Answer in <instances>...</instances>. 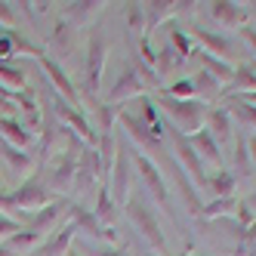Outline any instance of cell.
Returning <instances> with one entry per match:
<instances>
[{"label":"cell","instance_id":"obj_1","mask_svg":"<svg viewBox=\"0 0 256 256\" xmlns=\"http://www.w3.org/2000/svg\"><path fill=\"white\" fill-rule=\"evenodd\" d=\"M59 136L65 139V145L52 154L44 167H38L40 179L50 194H68L74 188V173H78V160H80V152L86 148V142L80 136H74L68 126L59 124Z\"/></svg>","mask_w":256,"mask_h":256},{"label":"cell","instance_id":"obj_2","mask_svg":"<svg viewBox=\"0 0 256 256\" xmlns=\"http://www.w3.org/2000/svg\"><path fill=\"white\" fill-rule=\"evenodd\" d=\"M154 108L170 120V126L179 130L182 136H194L198 130H204V126H207L210 105H204L200 99H170V96L158 93L154 96Z\"/></svg>","mask_w":256,"mask_h":256},{"label":"cell","instance_id":"obj_3","mask_svg":"<svg viewBox=\"0 0 256 256\" xmlns=\"http://www.w3.org/2000/svg\"><path fill=\"white\" fill-rule=\"evenodd\" d=\"M124 213H126V222H130L145 241L148 247L158 253V256H170V247H167V238L160 232V222H158V213L148 207V200H145L142 192H133L130 200L124 204Z\"/></svg>","mask_w":256,"mask_h":256},{"label":"cell","instance_id":"obj_4","mask_svg":"<svg viewBox=\"0 0 256 256\" xmlns=\"http://www.w3.org/2000/svg\"><path fill=\"white\" fill-rule=\"evenodd\" d=\"M105 59H108L105 31H102V25H93V31H90V38H86V68H84V90H80V93H90V96L99 93Z\"/></svg>","mask_w":256,"mask_h":256},{"label":"cell","instance_id":"obj_5","mask_svg":"<svg viewBox=\"0 0 256 256\" xmlns=\"http://www.w3.org/2000/svg\"><path fill=\"white\" fill-rule=\"evenodd\" d=\"M133 148L126 145L124 139H118V154H114V167H112V176H108V192H112L114 204L124 207L133 194Z\"/></svg>","mask_w":256,"mask_h":256},{"label":"cell","instance_id":"obj_6","mask_svg":"<svg viewBox=\"0 0 256 256\" xmlns=\"http://www.w3.org/2000/svg\"><path fill=\"white\" fill-rule=\"evenodd\" d=\"M170 145H173V158H176V164L182 167V173L188 176V182L198 188V192H204L207 188V173H204V160L198 158V152L192 148V142H188V136H182L179 130H173L170 126Z\"/></svg>","mask_w":256,"mask_h":256},{"label":"cell","instance_id":"obj_7","mask_svg":"<svg viewBox=\"0 0 256 256\" xmlns=\"http://www.w3.org/2000/svg\"><path fill=\"white\" fill-rule=\"evenodd\" d=\"M10 194H12V210L25 213V216H34L38 210H44L46 204H52V194L46 192V186H44V179H40L38 170H34L19 188H12Z\"/></svg>","mask_w":256,"mask_h":256},{"label":"cell","instance_id":"obj_8","mask_svg":"<svg viewBox=\"0 0 256 256\" xmlns=\"http://www.w3.org/2000/svg\"><path fill=\"white\" fill-rule=\"evenodd\" d=\"M133 170L139 173V179H142L145 192H148V194L154 198V204H158L160 210L173 213V210H170V192H167V179L160 176L158 164H154L148 154H142V152H133Z\"/></svg>","mask_w":256,"mask_h":256},{"label":"cell","instance_id":"obj_9","mask_svg":"<svg viewBox=\"0 0 256 256\" xmlns=\"http://www.w3.org/2000/svg\"><path fill=\"white\" fill-rule=\"evenodd\" d=\"M34 62L40 65V71H44L46 80H50V90H56V96H59V99H65L68 105H74V108L80 105V90L74 86V80L68 78V71H65L56 59H50V52H44V56H40V59H34Z\"/></svg>","mask_w":256,"mask_h":256},{"label":"cell","instance_id":"obj_10","mask_svg":"<svg viewBox=\"0 0 256 256\" xmlns=\"http://www.w3.org/2000/svg\"><path fill=\"white\" fill-rule=\"evenodd\" d=\"M118 124L124 126V130H126V136H130L136 145H139V148H142V154L145 152H152L148 158L154 160V158H167L170 160V154H167V148H164V142L160 139H154L152 133H148V126H145L136 114H130V112H120L118 114Z\"/></svg>","mask_w":256,"mask_h":256},{"label":"cell","instance_id":"obj_11","mask_svg":"<svg viewBox=\"0 0 256 256\" xmlns=\"http://www.w3.org/2000/svg\"><path fill=\"white\" fill-rule=\"evenodd\" d=\"M142 96H148V86H145V80L136 74V68L133 65H126L118 80L112 84V90H108V105H120V102H130V99H142Z\"/></svg>","mask_w":256,"mask_h":256},{"label":"cell","instance_id":"obj_12","mask_svg":"<svg viewBox=\"0 0 256 256\" xmlns=\"http://www.w3.org/2000/svg\"><path fill=\"white\" fill-rule=\"evenodd\" d=\"M105 182L102 176V160H99V152L96 148H86L80 152V160H78V173H74V194H86L96 182Z\"/></svg>","mask_w":256,"mask_h":256},{"label":"cell","instance_id":"obj_13","mask_svg":"<svg viewBox=\"0 0 256 256\" xmlns=\"http://www.w3.org/2000/svg\"><path fill=\"white\" fill-rule=\"evenodd\" d=\"M68 204H71L68 198H56L52 204H46L44 210H38L31 216L28 228H34V232H40V234L50 238V228H59V226L68 222Z\"/></svg>","mask_w":256,"mask_h":256},{"label":"cell","instance_id":"obj_14","mask_svg":"<svg viewBox=\"0 0 256 256\" xmlns=\"http://www.w3.org/2000/svg\"><path fill=\"white\" fill-rule=\"evenodd\" d=\"M207 12L216 25H222L226 31H241L247 25V12L241 4H234V0H213L207 4Z\"/></svg>","mask_w":256,"mask_h":256},{"label":"cell","instance_id":"obj_15","mask_svg":"<svg viewBox=\"0 0 256 256\" xmlns=\"http://www.w3.org/2000/svg\"><path fill=\"white\" fill-rule=\"evenodd\" d=\"M192 40H198L204 52H210V56L222 59V62H228V65H232V59L238 56L234 44H232L228 38H222V34H216V31H207V28H194V31H192Z\"/></svg>","mask_w":256,"mask_h":256},{"label":"cell","instance_id":"obj_16","mask_svg":"<svg viewBox=\"0 0 256 256\" xmlns=\"http://www.w3.org/2000/svg\"><path fill=\"white\" fill-rule=\"evenodd\" d=\"M80 99L90 105V114H93V130H96V136L114 133V124H118L120 108L108 105V102H102V99H96V96H90V93H80Z\"/></svg>","mask_w":256,"mask_h":256},{"label":"cell","instance_id":"obj_17","mask_svg":"<svg viewBox=\"0 0 256 256\" xmlns=\"http://www.w3.org/2000/svg\"><path fill=\"white\" fill-rule=\"evenodd\" d=\"M207 130L216 139L219 148H228V145L234 142V120L226 112V105H216V108H210V112H207Z\"/></svg>","mask_w":256,"mask_h":256},{"label":"cell","instance_id":"obj_18","mask_svg":"<svg viewBox=\"0 0 256 256\" xmlns=\"http://www.w3.org/2000/svg\"><path fill=\"white\" fill-rule=\"evenodd\" d=\"M0 154H4V160L10 164V170L16 176H31L38 170V154H31L25 148H16V145H10L4 139H0Z\"/></svg>","mask_w":256,"mask_h":256},{"label":"cell","instance_id":"obj_19","mask_svg":"<svg viewBox=\"0 0 256 256\" xmlns=\"http://www.w3.org/2000/svg\"><path fill=\"white\" fill-rule=\"evenodd\" d=\"M71 241H74V226L65 222V226H59L56 232H52L38 250H34V256H68Z\"/></svg>","mask_w":256,"mask_h":256},{"label":"cell","instance_id":"obj_20","mask_svg":"<svg viewBox=\"0 0 256 256\" xmlns=\"http://www.w3.org/2000/svg\"><path fill=\"white\" fill-rule=\"evenodd\" d=\"M0 139L16 145V148H25V152H31V145L38 142V136H31L19 118H0Z\"/></svg>","mask_w":256,"mask_h":256},{"label":"cell","instance_id":"obj_21","mask_svg":"<svg viewBox=\"0 0 256 256\" xmlns=\"http://www.w3.org/2000/svg\"><path fill=\"white\" fill-rule=\"evenodd\" d=\"M188 142H192V148L198 152V158L204 160V164H213L216 170L222 167V148L216 145V139L210 136L207 126H204V130H198L194 136H188Z\"/></svg>","mask_w":256,"mask_h":256},{"label":"cell","instance_id":"obj_22","mask_svg":"<svg viewBox=\"0 0 256 256\" xmlns=\"http://www.w3.org/2000/svg\"><path fill=\"white\" fill-rule=\"evenodd\" d=\"M188 80H192V86H194V99H200L204 105H210V102H219V99H222V84H219L213 74H207L204 68H198Z\"/></svg>","mask_w":256,"mask_h":256},{"label":"cell","instance_id":"obj_23","mask_svg":"<svg viewBox=\"0 0 256 256\" xmlns=\"http://www.w3.org/2000/svg\"><path fill=\"white\" fill-rule=\"evenodd\" d=\"M93 216L99 219L102 228H112V232H114V222H118V204H114L112 192H108V182H99V194H96Z\"/></svg>","mask_w":256,"mask_h":256},{"label":"cell","instance_id":"obj_24","mask_svg":"<svg viewBox=\"0 0 256 256\" xmlns=\"http://www.w3.org/2000/svg\"><path fill=\"white\" fill-rule=\"evenodd\" d=\"M46 241V234H40V232H34V228H19L12 238H6V250L12 253V256H28V253H34L40 244Z\"/></svg>","mask_w":256,"mask_h":256},{"label":"cell","instance_id":"obj_25","mask_svg":"<svg viewBox=\"0 0 256 256\" xmlns=\"http://www.w3.org/2000/svg\"><path fill=\"white\" fill-rule=\"evenodd\" d=\"M256 93V71L250 65H234V78L228 86H222V99L228 96H250Z\"/></svg>","mask_w":256,"mask_h":256},{"label":"cell","instance_id":"obj_26","mask_svg":"<svg viewBox=\"0 0 256 256\" xmlns=\"http://www.w3.org/2000/svg\"><path fill=\"white\" fill-rule=\"evenodd\" d=\"M145 6V34L142 38H152V34L167 25L173 19V4H167V0H152V4H142Z\"/></svg>","mask_w":256,"mask_h":256},{"label":"cell","instance_id":"obj_27","mask_svg":"<svg viewBox=\"0 0 256 256\" xmlns=\"http://www.w3.org/2000/svg\"><path fill=\"white\" fill-rule=\"evenodd\" d=\"M222 105L232 114V120H238L241 126H247V130L256 133V105H250L244 96H228V99H222Z\"/></svg>","mask_w":256,"mask_h":256},{"label":"cell","instance_id":"obj_28","mask_svg":"<svg viewBox=\"0 0 256 256\" xmlns=\"http://www.w3.org/2000/svg\"><path fill=\"white\" fill-rule=\"evenodd\" d=\"M232 160H234V170H232L234 179H250V176H253L250 148H247V133H238V130H234V152H232Z\"/></svg>","mask_w":256,"mask_h":256},{"label":"cell","instance_id":"obj_29","mask_svg":"<svg viewBox=\"0 0 256 256\" xmlns=\"http://www.w3.org/2000/svg\"><path fill=\"white\" fill-rule=\"evenodd\" d=\"M192 56H198V62H200V68L207 71V74H213L222 86H228L232 84V78H234V65H228V62H222V59H216V56H210V52H204V50H198V52H192Z\"/></svg>","mask_w":256,"mask_h":256},{"label":"cell","instance_id":"obj_30","mask_svg":"<svg viewBox=\"0 0 256 256\" xmlns=\"http://www.w3.org/2000/svg\"><path fill=\"white\" fill-rule=\"evenodd\" d=\"M99 10H102V4H93V0H86V4H65L62 19H65L71 28H78V25H84V22H90V19H96Z\"/></svg>","mask_w":256,"mask_h":256},{"label":"cell","instance_id":"obj_31","mask_svg":"<svg viewBox=\"0 0 256 256\" xmlns=\"http://www.w3.org/2000/svg\"><path fill=\"white\" fill-rule=\"evenodd\" d=\"M234 186H238V179L232 176V170L219 167L213 176H207V188L213 192V198H234Z\"/></svg>","mask_w":256,"mask_h":256},{"label":"cell","instance_id":"obj_32","mask_svg":"<svg viewBox=\"0 0 256 256\" xmlns=\"http://www.w3.org/2000/svg\"><path fill=\"white\" fill-rule=\"evenodd\" d=\"M179 65H182V62H179V56L173 52L170 44H164L160 50H154V74H158L160 84H164V78H170L173 68H179Z\"/></svg>","mask_w":256,"mask_h":256},{"label":"cell","instance_id":"obj_33","mask_svg":"<svg viewBox=\"0 0 256 256\" xmlns=\"http://www.w3.org/2000/svg\"><path fill=\"white\" fill-rule=\"evenodd\" d=\"M167 44L173 46V52L179 56V62H186V59L192 56V38H188V34L182 31L173 19L167 22Z\"/></svg>","mask_w":256,"mask_h":256},{"label":"cell","instance_id":"obj_34","mask_svg":"<svg viewBox=\"0 0 256 256\" xmlns=\"http://www.w3.org/2000/svg\"><path fill=\"white\" fill-rule=\"evenodd\" d=\"M0 84H4L6 90H12V93H19V90L28 86L25 80V68L19 62H0Z\"/></svg>","mask_w":256,"mask_h":256},{"label":"cell","instance_id":"obj_35","mask_svg":"<svg viewBox=\"0 0 256 256\" xmlns=\"http://www.w3.org/2000/svg\"><path fill=\"white\" fill-rule=\"evenodd\" d=\"M238 204L241 200L238 198H213L204 204V210H200V216L204 219H219V216H234L238 213Z\"/></svg>","mask_w":256,"mask_h":256},{"label":"cell","instance_id":"obj_36","mask_svg":"<svg viewBox=\"0 0 256 256\" xmlns=\"http://www.w3.org/2000/svg\"><path fill=\"white\" fill-rule=\"evenodd\" d=\"M124 12H126V28H130V38L139 40L142 34H145V6L142 4H126Z\"/></svg>","mask_w":256,"mask_h":256},{"label":"cell","instance_id":"obj_37","mask_svg":"<svg viewBox=\"0 0 256 256\" xmlns=\"http://www.w3.org/2000/svg\"><path fill=\"white\" fill-rule=\"evenodd\" d=\"M74 40H78V38H74V28H71L65 19L56 25V31L50 34V46H52V50H62V52H65V50H74Z\"/></svg>","mask_w":256,"mask_h":256},{"label":"cell","instance_id":"obj_38","mask_svg":"<svg viewBox=\"0 0 256 256\" xmlns=\"http://www.w3.org/2000/svg\"><path fill=\"white\" fill-rule=\"evenodd\" d=\"M158 93L170 96V99H194V86H192V80L186 78V80H176V84H170V86L158 90Z\"/></svg>","mask_w":256,"mask_h":256},{"label":"cell","instance_id":"obj_39","mask_svg":"<svg viewBox=\"0 0 256 256\" xmlns=\"http://www.w3.org/2000/svg\"><path fill=\"white\" fill-rule=\"evenodd\" d=\"M0 25H4V31H16V25H19L16 4H4V0H0Z\"/></svg>","mask_w":256,"mask_h":256},{"label":"cell","instance_id":"obj_40","mask_svg":"<svg viewBox=\"0 0 256 256\" xmlns=\"http://www.w3.org/2000/svg\"><path fill=\"white\" fill-rule=\"evenodd\" d=\"M19 228H22V226H19V219H12V216H4V213H0V244H4L6 238H12Z\"/></svg>","mask_w":256,"mask_h":256},{"label":"cell","instance_id":"obj_41","mask_svg":"<svg viewBox=\"0 0 256 256\" xmlns=\"http://www.w3.org/2000/svg\"><path fill=\"white\" fill-rule=\"evenodd\" d=\"M241 241H244V247L241 250H247V256H256V219L241 232Z\"/></svg>","mask_w":256,"mask_h":256},{"label":"cell","instance_id":"obj_42","mask_svg":"<svg viewBox=\"0 0 256 256\" xmlns=\"http://www.w3.org/2000/svg\"><path fill=\"white\" fill-rule=\"evenodd\" d=\"M238 34H241V40L247 44V50H250V56L256 59V25H250V22H247V25H244L241 31H238Z\"/></svg>","mask_w":256,"mask_h":256},{"label":"cell","instance_id":"obj_43","mask_svg":"<svg viewBox=\"0 0 256 256\" xmlns=\"http://www.w3.org/2000/svg\"><path fill=\"white\" fill-rule=\"evenodd\" d=\"M93 256H126L124 247H114V244H96Z\"/></svg>","mask_w":256,"mask_h":256},{"label":"cell","instance_id":"obj_44","mask_svg":"<svg viewBox=\"0 0 256 256\" xmlns=\"http://www.w3.org/2000/svg\"><path fill=\"white\" fill-rule=\"evenodd\" d=\"M234 219H238V222H241V228H247V226L253 222L256 216H253V213H250V210L244 207V200H241V204H238V213H234Z\"/></svg>","mask_w":256,"mask_h":256},{"label":"cell","instance_id":"obj_45","mask_svg":"<svg viewBox=\"0 0 256 256\" xmlns=\"http://www.w3.org/2000/svg\"><path fill=\"white\" fill-rule=\"evenodd\" d=\"M247 148H250V164H253V179H256V133H247Z\"/></svg>","mask_w":256,"mask_h":256},{"label":"cell","instance_id":"obj_46","mask_svg":"<svg viewBox=\"0 0 256 256\" xmlns=\"http://www.w3.org/2000/svg\"><path fill=\"white\" fill-rule=\"evenodd\" d=\"M244 207H247V210H250V213L256 216V192H250V194L244 198Z\"/></svg>","mask_w":256,"mask_h":256},{"label":"cell","instance_id":"obj_47","mask_svg":"<svg viewBox=\"0 0 256 256\" xmlns=\"http://www.w3.org/2000/svg\"><path fill=\"white\" fill-rule=\"evenodd\" d=\"M0 99H10V102H12V90H6L4 84H0Z\"/></svg>","mask_w":256,"mask_h":256},{"label":"cell","instance_id":"obj_48","mask_svg":"<svg viewBox=\"0 0 256 256\" xmlns=\"http://www.w3.org/2000/svg\"><path fill=\"white\" fill-rule=\"evenodd\" d=\"M0 256H12V253L6 250V244H0Z\"/></svg>","mask_w":256,"mask_h":256},{"label":"cell","instance_id":"obj_49","mask_svg":"<svg viewBox=\"0 0 256 256\" xmlns=\"http://www.w3.org/2000/svg\"><path fill=\"white\" fill-rule=\"evenodd\" d=\"M68 256H80V253H74V250H68Z\"/></svg>","mask_w":256,"mask_h":256},{"label":"cell","instance_id":"obj_50","mask_svg":"<svg viewBox=\"0 0 256 256\" xmlns=\"http://www.w3.org/2000/svg\"><path fill=\"white\" fill-rule=\"evenodd\" d=\"M194 256H204V253H194Z\"/></svg>","mask_w":256,"mask_h":256},{"label":"cell","instance_id":"obj_51","mask_svg":"<svg viewBox=\"0 0 256 256\" xmlns=\"http://www.w3.org/2000/svg\"><path fill=\"white\" fill-rule=\"evenodd\" d=\"M253 71H256V68H253Z\"/></svg>","mask_w":256,"mask_h":256}]
</instances>
